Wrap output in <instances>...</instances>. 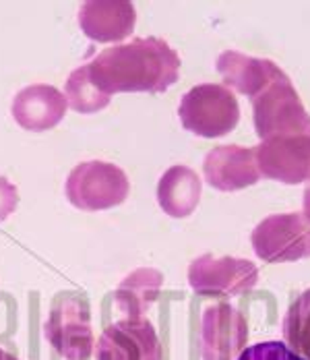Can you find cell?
<instances>
[{
	"instance_id": "obj_1",
	"label": "cell",
	"mask_w": 310,
	"mask_h": 360,
	"mask_svg": "<svg viewBox=\"0 0 310 360\" xmlns=\"http://www.w3.org/2000/svg\"><path fill=\"white\" fill-rule=\"evenodd\" d=\"M89 77L103 94H164L180 77V56L162 37H137L102 50L89 65Z\"/></svg>"
},
{
	"instance_id": "obj_2",
	"label": "cell",
	"mask_w": 310,
	"mask_h": 360,
	"mask_svg": "<svg viewBox=\"0 0 310 360\" xmlns=\"http://www.w3.org/2000/svg\"><path fill=\"white\" fill-rule=\"evenodd\" d=\"M180 122L193 135L215 139L232 133L240 120V106L236 96L217 83L193 87L182 96L178 106Z\"/></svg>"
},
{
	"instance_id": "obj_3",
	"label": "cell",
	"mask_w": 310,
	"mask_h": 360,
	"mask_svg": "<svg viewBox=\"0 0 310 360\" xmlns=\"http://www.w3.org/2000/svg\"><path fill=\"white\" fill-rule=\"evenodd\" d=\"M131 191L129 176L116 164L91 160L83 162L67 179V199L81 212H103L127 201Z\"/></svg>"
},
{
	"instance_id": "obj_4",
	"label": "cell",
	"mask_w": 310,
	"mask_h": 360,
	"mask_svg": "<svg viewBox=\"0 0 310 360\" xmlns=\"http://www.w3.org/2000/svg\"><path fill=\"white\" fill-rule=\"evenodd\" d=\"M252 120L263 141L279 135H310V114L288 75L252 98Z\"/></svg>"
},
{
	"instance_id": "obj_5",
	"label": "cell",
	"mask_w": 310,
	"mask_h": 360,
	"mask_svg": "<svg viewBox=\"0 0 310 360\" xmlns=\"http://www.w3.org/2000/svg\"><path fill=\"white\" fill-rule=\"evenodd\" d=\"M50 346L67 360H87L93 352L91 311L81 294H60L54 298L50 317L44 323Z\"/></svg>"
},
{
	"instance_id": "obj_6",
	"label": "cell",
	"mask_w": 310,
	"mask_h": 360,
	"mask_svg": "<svg viewBox=\"0 0 310 360\" xmlns=\"http://www.w3.org/2000/svg\"><path fill=\"white\" fill-rule=\"evenodd\" d=\"M252 249L267 263H292L310 257V219L304 214L265 217L250 234Z\"/></svg>"
},
{
	"instance_id": "obj_7",
	"label": "cell",
	"mask_w": 310,
	"mask_h": 360,
	"mask_svg": "<svg viewBox=\"0 0 310 360\" xmlns=\"http://www.w3.org/2000/svg\"><path fill=\"white\" fill-rule=\"evenodd\" d=\"M259 282V269L248 259L203 255L188 267V284L203 296H240Z\"/></svg>"
},
{
	"instance_id": "obj_8",
	"label": "cell",
	"mask_w": 310,
	"mask_h": 360,
	"mask_svg": "<svg viewBox=\"0 0 310 360\" xmlns=\"http://www.w3.org/2000/svg\"><path fill=\"white\" fill-rule=\"evenodd\" d=\"M98 360H162L164 350L153 323L145 317H127L103 329L96 344Z\"/></svg>"
},
{
	"instance_id": "obj_9",
	"label": "cell",
	"mask_w": 310,
	"mask_h": 360,
	"mask_svg": "<svg viewBox=\"0 0 310 360\" xmlns=\"http://www.w3.org/2000/svg\"><path fill=\"white\" fill-rule=\"evenodd\" d=\"M259 172L283 184L310 180V135H279L254 149Z\"/></svg>"
},
{
	"instance_id": "obj_10",
	"label": "cell",
	"mask_w": 310,
	"mask_h": 360,
	"mask_svg": "<svg viewBox=\"0 0 310 360\" xmlns=\"http://www.w3.org/2000/svg\"><path fill=\"white\" fill-rule=\"evenodd\" d=\"M248 340V323L238 309L228 302L211 304L201 319L203 360H236Z\"/></svg>"
},
{
	"instance_id": "obj_11",
	"label": "cell",
	"mask_w": 310,
	"mask_h": 360,
	"mask_svg": "<svg viewBox=\"0 0 310 360\" xmlns=\"http://www.w3.org/2000/svg\"><path fill=\"white\" fill-rule=\"evenodd\" d=\"M205 180L217 191L232 193L257 184L261 179L254 149L240 145H217L205 155Z\"/></svg>"
},
{
	"instance_id": "obj_12",
	"label": "cell",
	"mask_w": 310,
	"mask_h": 360,
	"mask_svg": "<svg viewBox=\"0 0 310 360\" xmlns=\"http://www.w3.org/2000/svg\"><path fill=\"white\" fill-rule=\"evenodd\" d=\"M137 11L129 0H89L79 6V25L93 41H120L135 32Z\"/></svg>"
},
{
	"instance_id": "obj_13",
	"label": "cell",
	"mask_w": 310,
	"mask_h": 360,
	"mask_svg": "<svg viewBox=\"0 0 310 360\" xmlns=\"http://www.w3.org/2000/svg\"><path fill=\"white\" fill-rule=\"evenodd\" d=\"M67 98L52 85L37 83L21 89L13 100V118L25 131H50L67 114Z\"/></svg>"
},
{
	"instance_id": "obj_14",
	"label": "cell",
	"mask_w": 310,
	"mask_h": 360,
	"mask_svg": "<svg viewBox=\"0 0 310 360\" xmlns=\"http://www.w3.org/2000/svg\"><path fill=\"white\" fill-rule=\"evenodd\" d=\"M217 72L224 77L226 85L238 89L250 100L257 98L263 89H267L276 79L285 77V72L273 60L252 58L242 52L228 50L217 58Z\"/></svg>"
},
{
	"instance_id": "obj_15",
	"label": "cell",
	"mask_w": 310,
	"mask_h": 360,
	"mask_svg": "<svg viewBox=\"0 0 310 360\" xmlns=\"http://www.w3.org/2000/svg\"><path fill=\"white\" fill-rule=\"evenodd\" d=\"M203 184L193 168L172 166L157 182V203L172 217L190 216L201 199Z\"/></svg>"
},
{
	"instance_id": "obj_16",
	"label": "cell",
	"mask_w": 310,
	"mask_h": 360,
	"mask_svg": "<svg viewBox=\"0 0 310 360\" xmlns=\"http://www.w3.org/2000/svg\"><path fill=\"white\" fill-rule=\"evenodd\" d=\"M162 284V271L151 267L135 269L120 282V286L114 292L116 309L127 313L129 317H143V313H147L160 298Z\"/></svg>"
},
{
	"instance_id": "obj_17",
	"label": "cell",
	"mask_w": 310,
	"mask_h": 360,
	"mask_svg": "<svg viewBox=\"0 0 310 360\" xmlns=\"http://www.w3.org/2000/svg\"><path fill=\"white\" fill-rule=\"evenodd\" d=\"M65 98L70 108L79 114H96L112 102V96L103 94L89 77L87 65L70 72L65 85Z\"/></svg>"
},
{
	"instance_id": "obj_18",
	"label": "cell",
	"mask_w": 310,
	"mask_h": 360,
	"mask_svg": "<svg viewBox=\"0 0 310 360\" xmlns=\"http://www.w3.org/2000/svg\"><path fill=\"white\" fill-rule=\"evenodd\" d=\"M283 340L290 350L310 360V290L290 304L283 319Z\"/></svg>"
},
{
	"instance_id": "obj_19",
	"label": "cell",
	"mask_w": 310,
	"mask_h": 360,
	"mask_svg": "<svg viewBox=\"0 0 310 360\" xmlns=\"http://www.w3.org/2000/svg\"><path fill=\"white\" fill-rule=\"evenodd\" d=\"M236 360H304L294 350H290L283 342H261L242 350Z\"/></svg>"
},
{
	"instance_id": "obj_20",
	"label": "cell",
	"mask_w": 310,
	"mask_h": 360,
	"mask_svg": "<svg viewBox=\"0 0 310 360\" xmlns=\"http://www.w3.org/2000/svg\"><path fill=\"white\" fill-rule=\"evenodd\" d=\"M19 203V193L15 188V184H11L6 179L0 176V219H6Z\"/></svg>"
},
{
	"instance_id": "obj_21",
	"label": "cell",
	"mask_w": 310,
	"mask_h": 360,
	"mask_svg": "<svg viewBox=\"0 0 310 360\" xmlns=\"http://www.w3.org/2000/svg\"><path fill=\"white\" fill-rule=\"evenodd\" d=\"M304 216L310 219V186L304 191Z\"/></svg>"
},
{
	"instance_id": "obj_22",
	"label": "cell",
	"mask_w": 310,
	"mask_h": 360,
	"mask_svg": "<svg viewBox=\"0 0 310 360\" xmlns=\"http://www.w3.org/2000/svg\"><path fill=\"white\" fill-rule=\"evenodd\" d=\"M0 360H19L15 354H11V352H6V350H2L0 348Z\"/></svg>"
}]
</instances>
